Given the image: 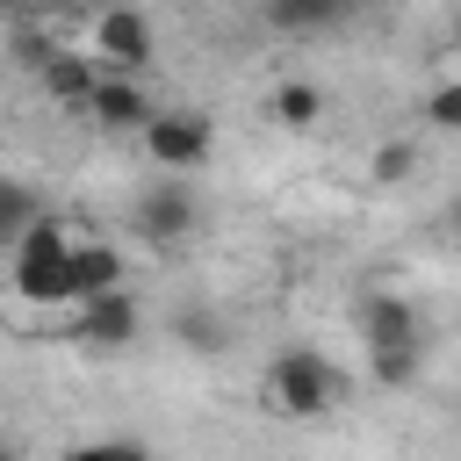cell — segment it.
Here are the masks:
<instances>
[{"label": "cell", "mask_w": 461, "mask_h": 461, "mask_svg": "<svg viewBox=\"0 0 461 461\" xmlns=\"http://www.w3.org/2000/svg\"><path fill=\"white\" fill-rule=\"evenodd\" d=\"M144 151H151L166 173H194V166L216 151V130H209V115H194V108H158V115L144 122Z\"/></svg>", "instance_id": "obj_5"}, {"label": "cell", "mask_w": 461, "mask_h": 461, "mask_svg": "<svg viewBox=\"0 0 461 461\" xmlns=\"http://www.w3.org/2000/svg\"><path fill=\"white\" fill-rule=\"evenodd\" d=\"M94 50H101V65H115V79H130L151 58V22L137 7H115V14L94 22Z\"/></svg>", "instance_id": "obj_6"}, {"label": "cell", "mask_w": 461, "mask_h": 461, "mask_svg": "<svg viewBox=\"0 0 461 461\" xmlns=\"http://www.w3.org/2000/svg\"><path fill=\"white\" fill-rule=\"evenodd\" d=\"M454 50H461V29H454Z\"/></svg>", "instance_id": "obj_20"}, {"label": "cell", "mask_w": 461, "mask_h": 461, "mask_svg": "<svg viewBox=\"0 0 461 461\" xmlns=\"http://www.w3.org/2000/svg\"><path fill=\"white\" fill-rule=\"evenodd\" d=\"M454 238H461V194H454Z\"/></svg>", "instance_id": "obj_18"}, {"label": "cell", "mask_w": 461, "mask_h": 461, "mask_svg": "<svg viewBox=\"0 0 461 461\" xmlns=\"http://www.w3.org/2000/svg\"><path fill=\"white\" fill-rule=\"evenodd\" d=\"M65 461H151L137 439H94V447H72Z\"/></svg>", "instance_id": "obj_14"}, {"label": "cell", "mask_w": 461, "mask_h": 461, "mask_svg": "<svg viewBox=\"0 0 461 461\" xmlns=\"http://www.w3.org/2000/svg\"><path fill=\"white\" fill-rule=\"evenodd\" d=\"M0 461H22V454H14V447H0Z\"/></svg>", "instance_id": "obj_19"}, {"label": "cell", "mask_w": 461, "mask_h": 461, "mask_svg": "<svg viewBox=\"0 0 461 461\" xmlns=\"http://www.w3.org/2000/svg\"><path fill=\"white\" fill-rule=\"evenodd\" d=\"M331 14H339V7H288V0H281V7H267V22H274V29H324Z\"/></svg>", "instance_id": "obj_15"}, {"label": "cell", "mask_w": 461, "mask_h": 461, "mask_svg": "<svg viewBox=\"0 0 461 461\" xmlns=\"http://www.w3.org/2000/svg\"><path fill=\"white\" fill-rule=\"evenodd\" d=\"M122 288V252L115 245H72V303H101Z\"/></svg>", "instance_id": "obj_8"}, {"label": "cell", "mask_w": 461, "mask_h": 461, "mask_svg": "<svg viewBox=\"0 0 461 461\" xmlns=\"http://www.w3.org/2000/svg\"><path fill=\"white\" fill-rule=\"evenodd\" d=\"M79 339H86V346H101V353L130 346V339H137V303H130V288H115V295L86 303V310H79Z\"/></svg>", "instance_id": "obj_7"}, {"label": "cell", "mask_w": 461, "mask_h": 461, "mask_svg": "<svg viewBox=\"0 0 461 461\" xmlns=\"http://www.w3.org/2000/svg\"><path fill=\"white\" fill-rule=\"evenodd\" d=\"M36 223H43L36 187H29V180H14V173H0V245H22Z\"/></svg>", "instance_id": "obj_12"}, {"label": "cell", "mask_w": 461, "mask_h": 461, "mask_svg": "<svg viewBox=\"0 0 461 461\" xmlns=\"http://www.w3.org/2000/svg\"><path fill=\"white\" fill-rule=\"evenodd\" d=\"M339 367L317 353V346H281L274 353V367H267V403L274 411H288V418H324L331 403H339Z\"/></svg>", "instance_id": "obj_2"}, {"label": "cell", "mask_w": 461, "mask_h": 461, "mask_svg": "<svg viewBox=\"0 0 461 461\" xmlns=\"http://www.w3.org/2000/svg\"><path fill=\"white\" fill-rule=\"evenodd\" d=\"M130 230L144 238V245H180L187 230H194V187L180 180V173H158V180H144V194H137V209H130Z\"/></svg>", "instance_id": "obj_4"}, {"label": "cell", "mask_w": 461, "mask_h": 461, "mask_svg": "<svg viewBox=\"0 0 461 461\" xmlns=\"http://www.w3.org/2000/svg\"><path fill=\"white\" fill-rule=\"evenodd\" d=\"M411 173V144H382L375 151V180H403Z\"/></svg>", "instance_id": "obj_17"}, {"label": "cell", "mask_w": 461, "mask_h": 461, "mask_svg": "<svg viewBox=\"0 0 461 461\" xmlns=\"http://www.w3.org/2000/svg\"><path fill=\"white\" fill-rule=\"evenodd\" d=\"M274 115H281L288 130H310V122L324 115V94H317L310 79H281V94H274Z\"/></svg>", "instance_id": "obj_13"}, {"label": "cell", "mask_w": 461, "mask_h": 461, "mask_svg": "<svg viewBox=\"0 0 461 461\" xmlns=\"http://www.w3.org/2000/svg\"><path fill=\"white\" fill-rule=\"evenodd\" d=\"M360 346H367V367L382 389H403L425 360V324L403 295H367L360 303Z\"/></svg>", "instance_id": "obj_1"}, {"label": "cell", "mask_w": 461, "mask_h": 461, "mask_svg": "<svg viewBox=\"0 0 461 461\" xmlns=\"http://www.w3.org/2000/svg\"><path fill=\"white\" fill-rule=\"evenodd\" d=\"M173 346H187V353H223V346H230V317L209 310V303H180V310H173Z\"/></svg>", "instance_id": "obj_10"}, {"label": "cell", "mask_w": 461, "mask_h": 461, "mask_svg": "<svg viewBox=\"0 0 461 461\" xmlns=\"http://www.w3.org/2000/svg\"><path fill=\"white\" fill-rule=\"evenodd\" d=\"M14 288L29 303H72V238L65 223H36L22 245H14Z\"/></svg>", "instance_id": "obj_3"}, {"label": "cell", "mask_w": 461, "mask_h": 461, "mask_svg": "<svg viewBox=\"0 0 461 461\" xmlns=\"http://www.w3.org/2000/svg\"><path fill=\"white\" fill-rule=\"evenodd\" d=\"M425 115H432L439 130H461V86H432V101H425Z\"/></svg>", "instance_id": "obj_16"}, {"label": "cell", "mask_w": 461, "mask_h": 461, "mask_svg": "<svg viewBox=\"0 0 461 461\" xmlns=\"http://www.w3.org/2000/svg\"><path fill=\"white\" fill-rule=\"evenodd\" d=\"M36 72H43V86H50L58 101H72V108H86V101H94V86H101L94 58H72V50H50Z\"/></svg>", "instance_id": "obj_11"}, {"label": "cell", "mask_w": 461, "mask_h": 461, "mask_svg": "<svg viewBox=\"0 0 461 461\" xmlns=\"http://www.w3.org/2000/svg\"><path fill=\"white\" fill-rule=\"evenodd\" d=\"M86 115H94L101 130H144V122L158 115V108H151V101H144V94H137L130 79H115V72H108V79L94 86V101H86Z\"/></svg>", "instance_id": "obj_9"}]
</instances>
